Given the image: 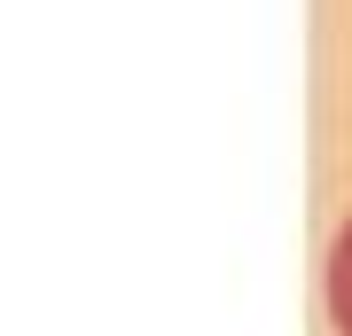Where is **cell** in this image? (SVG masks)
Listing matches in <instances>:
<instances>
[{
  "label": "cell",
  "mask_w": 352,
  "mask_h": 336,
  "mask_svg": "<svg viewBox=\"0 0 352 336\" xmlns=\"http://www.w3.org/2000/svg\"><path fill=\"white\" fill-rule=\"evenodd\" d=\"M329 313H337V336H352V219L329 250Z\"/></svg>",
  "instance_id": "cell-1"
}]
</instances>
